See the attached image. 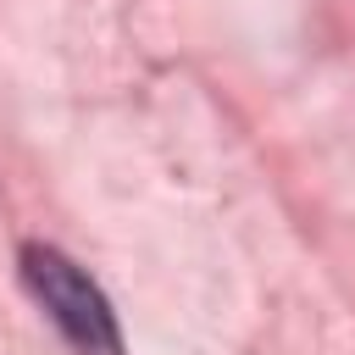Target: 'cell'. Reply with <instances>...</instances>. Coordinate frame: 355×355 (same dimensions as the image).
Segmentation results:
<instances>
[{
	"mask_svg": "<svg viewBox=\"0 0 355 355\" xmlns=\"http://www.w3.org/2000/svg\"><path fill=\"white\" fill-rule=\"evenodd\" d=\"M22 283L33 288V300L50 311V322L78 355H122V333L105 294L55 244H22Z\"/></svg>",
	"mask_w": 355,
	"mask_h": 355,
	"instance_id": "obj_1",
	"label": "cell"
}]
</instances>
